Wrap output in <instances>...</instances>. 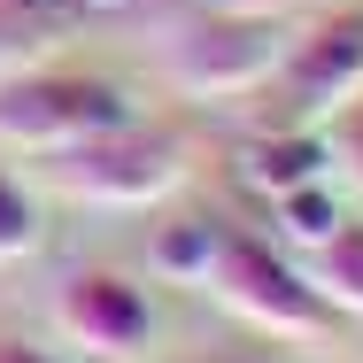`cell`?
Returning <instances> with one entry per match:
<instances>
[{
  "mask_svg": "<svg viewBox=\"0 0 363 363\" xmlns=\"http://www.w3.org/2000/svg\"><path fill=\"white\" fill-rule=\"evenodd\" d=\"M124 116H132L124 85L101 77V70H23V77H0V147L62 155V147L124 124Z\"/></svg>",
  "mask_w": 363,
  "mask_h": 363,
  "instance_id": "obj_3",
  "label": "cell"
},
{
  "mask_svg": "<svg viewBox=\"0 0 363 363\" xmlns=\"http://www.w3.org/2000/svg\"><path fill=\"white\" fill-rule=\"evenodd\" d=\"M62 8H101V0H62Z\"/></svg>",
  "mask_w": 363,
  "mask_h": 363,
  "instance_id": "obj_14",
  "label": "cell"
},
{
  "mask_svg": "<svg viewBox=\"0 0 363 363\" xmlns=\"http://www.w3.org/2000/svg\"><path fill=\"white\" fill-rule=\"evenodd\" d=\"M201 286L217 294L240 325H255V333H271V340H317V333L333 325V301L309 286V271H294L286 255H271L263 240H247V232H232V224H224L217 263H209Z\"/></svg>",
  "mask_w": 363,
  "mask_h": 363,
  "instance_id": "obj_4",
  "label": "cell"
},
{
  "mask_svg": "<svg viewBox=\"0 0 363 363\" xmlns=\"http://www.w3.org/2000/svg\"><path fill=\"white\" fill-rule=\"evenodd\" d=\"M31 247H39V201L23 194L16 170H0V263H16Z\"/></svg>",
  "mask_w": 363,
  "mask_h": 363,
  "instance_id": "obj_10",
  "label": "cell"
},
{
  "mask_svg": "<svg viewBox=\"0 0 363 363\" xmlns=\"http://www.w3.org/2000/svg\"><path fill=\"white\" fill-rule=\"evenodd\" d=\"M333 170V140L317 132V124H263L255 140L240 147V178L255 186V194H294V186H317Z\"/></svg>",
  "mask_w": 363,
  "mask_h": 363,
  "instance_id": "obj_7",
  "label": "cell"
},
{
  "mask_svg": "<svg viewBox=\"0 0 363 363\" xmlns=\"http://www.w3.org/2000/svg\"><path fill=\"white\" fill-rule=\"evenodd\" d=\"M0 363H55V356L31 348V340H16V333H0Z\"/></svg>",
  "mask_w": 363,
  "mask_h": 363,
  "instance_id": "obj_13",
  "label": "cell"
},
{
  "mask_svg": "<svg viewBox=\"0 0 363 363\" xmlns=\"http://www.w3.org/2000/svg\"><path fill=\"white\" fill-rule=\"evenodd\" d=\"M55 325H62V340H77L85 356H140L147 340H155V301H147L140 279H124V271H70L62 294H55Z\"/></svg>",
  "mask_w": 363,
  "mask_h": 363,
  "instance_id": "obj_6",
  "label": "cell"
},
{
  "mask_svg": "<svg viewBox=\"0 0 363 363\" xmlns=\"http://www.w3.org/2000/svg\"><path fill=\"white\" fill-rule=\"evenodd\" d=\"M217 240H224V224L217 217H178V224H162L155 232V247H147V263H155V279H209V263H217Z\"/></svg>",
  "mask_w": 363,
  "mask_h": 363,
  "instance_id": "obj_9",
  "label": "cell"
},
{
  "mask_svg": "<svg viewBox=\"0 0 363 363\" xmlns=\"http://www.w3.org/2000/svg\"><path fill=\"white\" fill-rule=\"evenodd\" d=\"M309 286L325 294L333 309L363 317V217H340L317 240V263H309Z\"/></svg>",
  "mask_w": 363,
  "mask_h": 363,
  "instance_id": "obj_8",
  "label": "cell"
},
{
  "mask_svg": "<svg viewBox=\"0 0 363 363\" xmlns=\"http://www.w3.org/2000/svg\"><path fill=\"white\" fill-rule=\"evenodd\" d=\"M325 140H333V155L348 162V178L363 186V85L340 101V108H333V116H325Z\"/></svg>",
  "mask_w": 363,
  "mask_h": 363,
  "instance_id": "obj_12",
  "label": "cell"
},
{
  "mask_svg": "<svg viewBox=\"0 0 363 363\" xmlns=\"http://www.w3.org/2000/svg\"><path fill=\"white\" fill-rule=\"evenodd\" d=\"M186 162H194V140L178 124H108L93 140H77L55 155V186L70 201H93V209H147L162 194L186 186Z\"/></svg>",
  "mask_w": 363,
  "mask_h": 363,
  "instance_id": "obj_1",
  "label": "cell"
},
{
  "mask_svg": "<svg viewBox=\"0 0 363 363\" xmlns=\"http://www.w3.org/2000/svg\"><path fill=\"white\" fill-rule=\"evenodd\" d=\"M363 85V0L317 16L301 39H286V62L271 70V116L263 124H325Z\"/></svg>",
  "mask_w": 363,
  "mask_h": 363,
  "instance_id": "obj_5",
  "label": "cell"
},
{
  "mask_svg": "<svg viewBox=\"0 0 363 363\" xmlns=\"http://www.w3.org/2000/svg\"><path fill=\"white\" fill-rule=\"evenodd\" d=\"M279 217H286V232H294V240H309V247H317V240L340 224V209H333L325 178H317V186H294V194H279Z\"/></svg>",
  "mask_w": 363,
  "mask_h": 363,
  "instance_id": "obj_11",
  "label": "cell"
},
{
  "mask_svg": "<svg viewBox=\"0 0 363 363\" xmlns=\"http://www.w3.org/2000/svg\"><path fill=\"white\" fill-rule=\"evenodd\" d=\"M286 16L279 8H201L178 39H170V77L201 101H232V93H263L271 70L286 62Z\"/></svg>",
  "mask_w": 363,
  "mask_h": 363,
  "instance_id": "obj_2",
  "label": "cell"
}]
</instances>
